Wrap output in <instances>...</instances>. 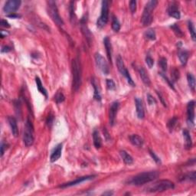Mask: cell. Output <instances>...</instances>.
<instances>
[{
  "mask_svg": "<svg viewBox=\"0 0 196 196\" xmlns=\"http://www.w3.org/2000/svg\"><path fill=\"white\" fill-rule=\"evenodd\" d=\"M158 176H159V172L156 171L144 172L140 173L132 178L129 181L128 183L132 185L141 186L150 182H153L155 179H157Z\"/></svg>",
  "mask_w": 196,
  "mask_h": 196,
  "instance_id": "1",
  "label": "cell"
},
{
  "mask_svg": "<svg viewBox=\"0 0 196 196\" xmlns=\"http://www.w3.org/2000/svg\"><path fill=\"white\" fill-rule=\"evenodd\" d=\"M72 86L73 89L75 91L79 90L81 85V78H82V71H81V66L78 58H75L72 61Z\"/></svg>",
  "mask_w": 196,
  "mask_h": 196,
  "instance_id": "2",
  "label": "cell"
},
{
  "mask_svg": "<svg viewBox=\"0 0 196 196\" xmlns=\"http://www.w3.org/2000/svg\"><path fill=\"white\" fill-rule=\"evenodd\" d=\"M157 4L158 1L156 0H151L146 3L141 18V22L143 26H148L153 22V12L156 9Z\"/></svg>",
  "mask_w": 196,
  "mask_h": 196,
  "instance_id": "3",
  "label": "cell"
},
{
  "mask_svg": "<svg viewBox=\"0 0 196 196\" xmlns=\"http://www.w3.org/2000/svg\"><path fill=\"white\" fill-rule=\"evenodd\" d=\"M174 188L175 184L172 181L167 180V179H161L147 187L146 190L148 192H163L169 189H173Z\"/></svg>",
  "mask_w": 196,
  "mask_h": 196,
  "instance_id": "4",
  "label": "cell"
},
{
  "mask_svg": "<svg viewBox=\"0 0 196 196\" xmlns=\"http://www.w3.org/2000/svg\"><path fill=\"white\" fill-rule=\"evenodd\" d=\"M23 140L24 145L27 147L31 146L34 143V127L29 118L26 120L24 125Z\"/></svg>",
  "mask_w": 196,
  "mask_h": 196,
  "instance_id": "5",
  "label": "cell"
},
{
  "mask_svg": "<svg viewBox=\"0 0 196 196\" xmlns=\"http://www.w3.org/2000/svg\"><path fill=\"white\" fill-rule=\"evenodd\" d=\"M110 2L103 1L102 7H101V14L99 19H97V26L99 29H102L106 25L109 20V8H110Z\"/></svg>",
  "mask_w": 196,
  "mask_h": 196,
  "instance_id": "6",
  "label": "cell"
},
{
  "mask_svg": "<svg viewBox=\"0 0 196 196\" xmlns=\"http://www.w3.org/2000/svg\"><path fill=\"white\" fill-rule=\"evenodd\" d=\"M48 12L50 17L52 20L55 22L58 26H62L64 24V21L62 20L61 17L60 16L58 12V8H57L56 2L55 1L48 2Z\"/></svg>",
  "mask_w": 196,
  "mask_h": 196,
  "instance_id": "7",
  "label": "cell"
},
{
  "mask_svg": "<svg viewBox=\"0 0 196 196\" xmlns=\"http://www.w3.org/2000/svg\"><path fill=\"white\" fill-rule=\"evenodd\" d=\"M95 61L96 65H97V68H99L104 74H109L110 73V68H109L108 64H107V61L105 60V58L100 55V54L97 53L95 55Z\"/></svg>",
  "mask_w": 196,
  "mask_h": 196,
  "instance_id": "8",
  "label": "cell"
},
{
  "mask_svg": "<svg viewBox=\"0 0 196 196\" xmlns=\"http://www.w3.org/2000/svg\"><path fill=\"white\" fill-rule=\"evenodd\" d=\"M22 2L20 0H9L5 3L3 6V12L5 13H15L19 9Z\"/></svg>",
  "mask_w": 196,
  "mask_h": 196,
  "instance_id": "9",
  "label": "cell"
},
{
  "mask_svg": "<svg viewBox=\"0 0 196 196\" xmlns=\"http://www.w3.org/2000/svg\"><path fill=\"white\" fill-rule=\"evenodd\" d=\"M195 101L191 100L189 102L187 105V122L190 127L195 126Z\"/></svg>",
  "mask_w": 196,
  "mask_h": 196,
  "instance_id": "10",
  "label": "cell"
},
{
  "mask_svg": "<svg viewBox=\"0 0 196 196\" xmlns=\"http://www.w3.org/2000/svg\"><path fill=\"white\" fill-rule=\"evenodd\" d=\"M119 107H120V104H119L118 101H114L111 104L110 110H109V121H110V124L111 126L114 125Z\"/></svg>",
  "mask_w": 196,
  "mask_h": 196,
  "instance_id": "11",
  "label": "cell"
},
{
  "mask_svg": "<svg viewBox=\"0 0 196 196\" xmlns=\"http://www.w3.org/2000/svg\"><path fill=\"white\" fill-rule=\"evenodd\" d=\"M96 176H83V177H80L78 178L77 179H75L74 181H72V182H68V183H65L60 185V188H62V189H65V188H68V187H72V186L77 185H79L82 182H86V181H89L91 180V179H94Z\"/></svg>",
  "mask_w": 196,
  "mask_h": 196,
  "instance_id": "12",
  "label": "cell"
},
{
  "mask_svg": "<svg viewBox=\"0 0 196 196\" xmlns=\"http://www.w3.org/2000/svg\"><path fill=\"white\" fill-rule=\"evenodd\" d=\"M168 14L169 15V16L171 17L175 18L176 19H179L181 17L180 11H179V6L178 4L175 2H172L169 5V7H168Z\"/></svg>",
  "mask_w": 196,
  "mask_h": 196,
  "instance_id": "13",
  "label": "cell"
},
{
  "mask_svg": "<svg viewBox=\"0 0 196 196\" xmlns=\"http://www.w3.org/2000/svg\"><path fill=\"white\" fill-rule=\"evenodd\" d=\"M135 104H136V114L137 117L140 120L144 118L145 117V112H144V107H143V101L141 99L138 97L135 98Z\"/></svg>",
  "mask_w": 196,
  "mask_h": 196,
  "instance_id": "14",
  "label": "cell"
},
{
  "mask_svg": "<svg viewBox=\"0 0 196 196\" xmlns=\"http://www.w3.org/2000/svg\"><path fill=\"white\" fill-rule=\"evenodd\" d=\"M62 143H60L58 146L55 147L54 151L52 152L51 155L50 156V161L51 163H55V162L58 161L61 156V152H62Z\"/></svg>",
  "mask_w": 196,
  "mask_h": 196,
  "instance_id": "15",
  "label": "cell"
},
{
  "mask_svg": "<svg viewBox=\"0 0 196 196\" xmlns=\"http://www.w3.org/2000/svg\"><path fill=\"white\" fill-rule=\"evenodd\" d=\"M8 122H9V126H10L12 135L15 137H17L19 136V127H18L17 121H16V118L9 116V117H8Z\"/></svg>",
  "mask_w": 196,
  "mask_h": 196,
  "instance_id": "16",
  "label": "cell"
},
{
  "mask_svg": "<svg viewBox=\"0 0 196 196\" xmlns=\"http://www.w3.org/2000/svg\"><path fill=\"white\" fill-rule=\"evenodd\" d=\"M104 44L105 46L106 51H107V56L108 61L112 63V46H111L110 41L108 37H105L104 39Z\"/></svg>",
  "mask_w": 196,
  "mask_h": 196,
  "instance_id": "17",
  "label": "cell"
},
{
  "mask_svg": "<svg viewBox=\"0 0 196 196\" xmlns=\"http://www.w3.org/2000/svg\"><path fill=\"white\" fill-rule=\"evenodd\" d=\"M182 133H183V137L185 140V148L186 149H190L192 147V140L190 133H189V130H184Z\"/></svg>",
  "mask_w": 196,
  "mask_h": 196,
  "instance_id": "18",
  "label": "cell"
},
{
  "mask_svg": "<svg viewBox=\"0 0 196 196\" xmlns=\"http://www.w3.org/2000/svg\"><path fill=\"white\" fill-rule=\"evenodd\" d=\"M139 73H140V76L141 78V80L143 82V84L147 87H149L150 84H151V81H150L149 77L147 74V72L146 70H145V68H140V70H139Z\"/></svg>",
  "mask_w": 196,
  "mask_h": 196,
  "instance_id": "19",
  "label": "cell"
},
{
  "mask_svg": "<svg viewBox=\"0 0 196 196\" xmlns=\"http://www.w3.org/2000/svg\"><path fill=\"white\" fill-rule=\"evenodd\" d=\"M130 141L133 146L137 147H142L143 145V140L142 139V137L136 134H133L130 136Z\"/></svg>",
  "mask_w": 196,
  "mask_h": 196,
  "instance_id": "20",
  "label": "cell"
},
{
  "mask_svg": "<svg viewBox=\"0 0 196 196\" xmlns=\"http://www.w3.org/2000/svg\"><path fill=\"white\" fill-rule=\"evenodd\" d=\"M116 63H117V68H118L119 71L121 73L122 75L125 76V74H127L128 70L125 68V65H124L123 61H122V58H121L120 55H118L117 57V59H116Z\"/></svg>",
  "mask_w": 196,
  "mask_h": 196,
  "instance_id": "21",
  "label": "cell"
},
{
  "mask_svg": "<svg viewBox=\"0 0 196 196\" xmlns=\"http://www.w3.org/2000/svg\"><path fill=\"white\" fill-rule=\"evenodd\" d=\"M179 61H180L181 64L182 65H185L187 64L188 59H189V51H187L186 50H180L179 51Z\"/></svg>",
  "mask_w": 196,
  "mask_h": 196,
  "instance_id": "22",
  "label": "cell"
},
{
  "mask_svg": "<svg viewBox=\"0 0 196 196\" xmlns=\"http://www.w3.org/2000/svg\"><path fill=\"white\" fill-rule=\"evenodd\" d=\"M93 140H94V145L96 149H100L102 146V140L97 130H94L93 133Z\"/></svg>",
  "mask_w": 196,
  "mask_h": 196,
  "instance_id": "23",
  "label": "cell"
},
{
  "mask_svg": "<svg viewBox=\"0 0 196 196\" xmlns=\"http://www.w3.org/2000/svg\"><path fill=\"white\" fill-rule=\"evenodd\" d=\"M120 156H121L122 161L124 162L125 164H127V165L133 164V157H132L130 154H128L127 152L124 151V150H121V151L120 152Z\"/></svg>",
  "mask_w": 196,
  "mask_h": 196,
  "instance_id": "24",
  "label": "cell"
},
{
  "mask_svg": "<svg viewBox=\"0 0 196 196\" xmlns=\"http://www.w3.org/2000/svg\"><path fill=\"white\" fill-rule=\"evenodd\" d=\"M35 83H36L37 88H38V90L39 92H40L42 94H43V95L45 96L46 98L48 97V92H47L45 88L44 87L43 85H42V81H41L40 78H39L38 77H36V78H35Z\"/></svg>",
  "mask_w": 196,
  "mask_h": 196,
  "instance_id": "25",
  "label": "cell"
},
{
  "mask_svg": "<svg viewBox=\"0 0 196 196\" xmlns=\"http://www.w3.org/2000/svg\"><path fill=\"white\" fill-rule=\"evenodd\" d=\"M91 83H92V85L94 87V98L97 101H100L101 100V94L100 92L99 87H98L97 83H96V81L94 78H93L92 81H91Z\"/></svg>",
  "mask_w": 196,
  "mask_h": 196,
  "instance_id": "26",
  "label": "cell"
},
{
  "mask_svg": "<svg viewBox=\"0 0 196 196\" xmlns=\"http://www.w3.org/2000/svg\"><path fill=\"white\" fill-rule=\"evenodd\" d=\"M187 80H188V84H189V87L192 90L193 92H195V78L194 77V75L192 74L189 73L187 74Z\"/></svg>",
  "mask_w": 196,
  "mask_h": 196,
  "instance_id": "27",
  "label": "cell"
},
{
  "mask_svg": "<svg viewBox=\"0 0 196 196\" xmlns=\"http://www.w3.org/2000/svg\"><path fill=\"white\" fill-rule=\"evenodd\" d=\"M188 27H189V32H190L191 37H192V39L193 42H195L196 41V35H195V26H194L193 22L192 21H189L188 22Z\"/></svg>",
  "mask_w": 196,
  "mask_h": 196,
  "instance_id": "28",
  "label": "cell"
},
{
  "mask_svg": "<svg viewBox=\"0 0 196 196\" xmlns=\"http://www.w3.org/2000/svg\"><path fill=\"white\" fill-rule=\"evenodd\" d=\"M112 29L114 32H118L120 29V23L117 17L113 16L112 19Z\"/></svg>",
  "mask_w": 196,
  "mask_h": 196,
  "instance_id": "29",
  "label": "cell"
},
{
  "mask_svg": "<svg viewBox=\"0 0 196 196\" xmlns=\"http://www.w3.org/2000/svg\"><path fill=\"white\" fill-rule=\"evenodd\" d=\"M170 28L173 30L174 33L176 34V35L179 38H182L184 36V33L182 32V30L180 29V28L177 25V24H173L172 25L170 26Z\"/></svg>",
  "mask_w": 196,
  "mask_h": 196,
  "instance_id": "30",
  "label": "cell"
},
{
  "mask_svg": "<svg viewBox=\"0 0 196 196\" xmlns=\"http://www.w3.org/2000/svg\"><path fill=\"white\" fill-rule=\"evenodd\" d=\"M145 37H146L147 39H149V40H156V32H155V31L153 30V29H149V30H147L146 32H145Z\"/></svg>",
  "mask_w": 196,
  "mask_h": 196,
  "instance_id": "31",
  "label": "cell"
},
{
  "mask_svg": "<svg viewBox=\"0 0 196 196\" xmlns=\"http://www.w3.org/2000/svg\"><path fill=\"white\" fill-rule=\"evenodd\" d=\"M172 80L171 81L172 83H175L176 82V81L179 80V71L178 69H176V68H174V69L172 71Z\"/></svg>",
  "mask_w": 196,
  "mask_h": 196,
  "instance_id": "32",
  "label": "cell"
},
{
  "mask_svg": "<svg viewBox=\"0 0 196 196\" xmlns=\"http://www.w3.org/2000/svg\"><path fill=\"white\" fill-rule=\"evenodd\" d=\"M159 65L163 71H166V70H167V59L166 58H163V57L160 58V59L159 60Z\"/></svg>",
  "mask_w": 196,
  "mask_h": 196,
  "instance_id": "33",
  "label": "cell"
},
{
  "mask_svg": "<svg viewBox=\"0 0 196 196\" xmlns=\"http://www.w3.org/2000/svg\"><path fill=\"white\" fill-rule=\"evenodd\" d=\"M195 178H196L195 171H192V172H189V174L184 176L182 180H186V179H189V180H192V181H193V182H195Z\"/></svg>",
  "mask_w": 196,
  "mask_h": 196,
  "instance_id": "34",
  "label": "cell"
},
{
  "mask_svg": "<svg viewBox=\"0 0 196 196\" xmlns=\"http://www.w3.org/2000/svg\"><path fill=\"white\" fill-rule=\"evenodd\" d=\"M177 121H178V119L176 118V117H173V118H172L170 120H169V122H168V128H169V130H170V131H172V130L174 129L175 126L176 125V123H177Z\"/></svg>",
  "mask_w": 196,
  "mask_h": 196,
  "instance_id": "35",
  "label": "cell"
},
{
  "mask_svg": "<svg viewBox=\"0 0 196 196\" xmlns=\"http://www.w3.org/2000/svg\"><path fill=\"white\" fill-rule=\"evenodd\" d=\"M55 100L56 101L57 104H60V103H62L65 101V97L64 96V94H62L61 92H58V94H56V96L55 97Z\"/></svg>",
  "mask_w": 196,
  "mask_h": 196,
  "instance_id": "36",
  "label": "cell"
},
{
  "mask_svg": "<svg viewBox=\"0 0 196 196\" xmlns=\"http://www.w3.org/2000/svg\"><path fill=\"white\" fill-rule=\"evenodd\" d=\"M74 2H70V7H69V11H70V18H71V21L73 22V20H74Z\"/></svg>",
  "mask_w": 196,
  "mask_h": 196,
  "instance_id": "37",
  "label": "cell"
},
{
  "mask_svg": "<svg viewBox=\"0 0 196 196\" xmlns=\"http://www.w3.org/2000/svg\"><path fill=\"white\" fill-rule=\"evenodd\" d=\"M159 74H160V76L162 77V78H163V79L165 80V81H166V82H167V84H169V87L170 88H172V90H175V87H174V85H173V83L171 81V80H169V78H167V76H166V75H165L163 73H162V72H159Z\"/></svg>",
  "mask_w": 196,
  "mask_h": 196,
  "instance_id": "38",
  "label": "cell"
},
{
  "mask_svg": "<svg viewBox=\"0 0 196 196\" xmlns=\"http://www.w3.org/2000/svg\"><path fill=\"white\" fill-rule=\"evenodd\" d=\"M106 83H107V87L109 90H110V91H112V90H115L116 84L112 79H107Z\"/></svg>",
  "mask_w": 196,
  "mask_h": 196,
  "instance_id": "39",
  "label": "cell"
},
{
  "mask_svg": "<svg viewBox=\"0 0 196 196\" xmlns=\"http://www.w3.org/2000/svg\"><path fill=\"white\" fill-rule=\"evenodd\" d=\"M149 153L150 156H152V158H153V160H154V161L156 162V163H157V164H161V160H160L159 158L157 156H156V154L154 153V152L152 151L151 149H149Z\"/></svg>",
  "mask_w": 196,
  "mask_h": 196,
  "instance_id": "40",
  "label": "cell"
},
{
  "mask_svg": "<svg viewBox=\"0 0 196 196\" xmlns=\"http://www.w3.org/2000/svg\"><path fill=\"white\" fill-rule=\"evenodd\" d=\"M130 9L132 14H134L136 11V1L132 0L130 2Z\"/></svg>",
  "mask_w": 196,
  "mask_h": 196,
  "instance_id": "41",
  "label": "cell"
},
{
  "mask_svg": "<svg viewBox=\"0 0 196 196\" xmlns=\"http://www.w3.org/2000/svg\"><path fill=\"white\" fill-rule=\"evenodd\" d=\"M146 63L147 66L149 67V68H153V65H154V60L152 58V57H150L149 55H147L146 57Z\"/></svg>",
  "mask_w": 196,
  "mask_h": 196,
  "instance_id": "42",
  "label": "cell"
},
{
  "mask_svg": "<svg viewBox=\"0 0 196 196\" xmlns=\"http://www.w3.org/2000/svg\"><path fill=\"white\" fill-rule=\"evenodd\" d=\"M147 102H148V104L149 105H153V104H156V100L151 94H147Z\"/></svg>",
  "mask_w": 196,
  "mask_h": 196,
  "instance_id": "43",
  "label": "cell"
},
{
  "mask_svg": "<svg viewBox=\"0 0 196 196\" xmlns=\"http://www.w3.org/2000/svg\"><path fill=\"white\" fill-rule=\"evenodd\" d=\"M8 146H9V145H8L7 143H5L4 142H2V144H1V156H3V155H4V153H5V151H6V149H8Z\"/></svg>",
  "mask_w": 196,
  "mask_h": 196,
  "instance_id": "44",
  "label": "cell"
},
{
  "mask_svg": "<svg viewBox=\"0 0 196 196\" xmlns=\"http://www.w3.org/2000/svg\"><path fill=\"white\" fill-rule=\"evenodd\" d=\"M54 119H55V117H54L53 115H49L48 117V118H47V120H46V123L47 125L48 126V127H51L52 123H53L54 122Z\"/></svg>",
  "mask_w": 196,
  "mask_h": 196,
  "instance_id": "45",
  "label": "cell"
},
{
  "mask_svg": "<svg viewBox=\"0 0 196 196\" xmlns=\"http://www.w3.org/2000/svg\"><path fill=\"white\" fill-rule=\"evenodd\" d=\"M1 26L5 28H10V24H9L7 21L5 20V19H2L1 20Z\"/></svg>",
  "mask_w": 196,
  "mask_h": 196,
  "instance_id": "46",
  "label": "cell"
},
{
  "mask_svg": "<svg viewBox=\"0 0 196 196\" xmlns=\"http://www.w3.org/2000/svg\"><path fill=\"white\" fill-rule=\"evenodd\" d=\"M11 50H12V48H11L10 47L8 46V45H5V46H2L1 51L2 52V53H5V52H6V53H7V52L10 51Z\"/></svg>",
  "mask_w": 196,
  "mask_h": 196,
  "instance_id": "47",
  "label": "cell"
},
{
  "mask_svg": "<svg viewBox=\"0 0 196 196\" xmlns=\"http://www.w3.org/2000/svg\"><path fill=\"white\" fill-rule=\"evenodd\" d=\"M7 17L12 18V19H19V18L21 17V16L19 14H16V13L15 12V13H12V14H9L7 16Z\"/></svg>",
  "mask_w": 196,
  "mask_h": 196,
  "instance_id": "48",
  "label": "cell"
},
{
  "mask_svg": "<svg viewBox=\"0 0 196 196\" xmlns=\"http://www.w3.org/2000/svg\"><path fill=\"white\" fill-rule=\"evenodd\" d=\"M104 136H105V138L107 140H108L110 138V136L109 135V133L107 132V130H106V128L104 129Z\"/></svg>",
  "mask_w": 196,
  "mask_h": 196,
  "instance_id": "49",
  "label": "cell"
},
{
  "mask_svg": "<svg viewBox=\"0 0 196 196\" xmlns=\"http://www.w3.org/2000/svg\"><path fill=\"white\" fill-rule=\"evenodd\" d=\"M156 93H157L158 96H159V97L160 98V100H161V102H162V103H163V106H164V107H166V102H165L164 99H163V97H162V95H161V94H159V92H158V91H157V92H156Z\"/></svg>",
  "mask_w": 196,
  "mask_h": 196,
  "instance_id": "50",
  "label": "cell"
},
{
  "mask_svg": "<svg viewBox=\"0 0 196 196\" xmlns=\"http://www.w3.org/2000/svg\"><path fill=\"white\" fill-rule=\"evenodd\" d=\"M113 195H114V192H110V191H107V192H104V193L102 194V195H109V196Z\"/></svg>",
  "mask_w": 196,
  "mask_h": 196,
  "instance_id": "51",
  "label": "cell"
}]
</instances>
